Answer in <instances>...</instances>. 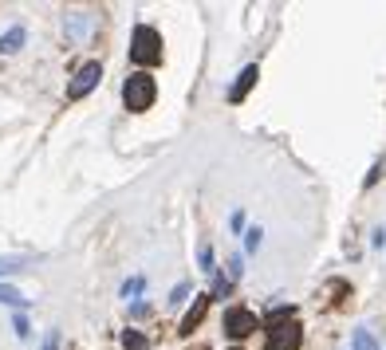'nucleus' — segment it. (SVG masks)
<instances>
[{"label": "nucleus", "instance_id": "f257e3e1", "mask_svg": "<svg viewBox=\"0 0 386 350\" xmlns=\"http://www.w3.org/2000/svg\"><path fill=\"white\" fill-rule=\"evenodd\" d=\"M154 99H158L154 75H150V71H130V79L122 83V103H127V111L142 114L154 106Z\"/></svg>", "mask_w": 386, "mask_h": 350}, {"label": "nucleus", "instance_id": "f03ea898", "mask_svg": "<svg viewBox=\"0 0 386 350\" xmlns=\"http://www.w3.org/2000/svg\"><path fill=\"white\" fill-rule=\"evenodd\" d=\"M130 60H134L138 67L162 63V32L150 24H138L134 32H130Z\"/></svg>", "mask_w": 386, "mask_h": 350}, {"label": "nucleus", "instance_id": "7ed1b4c3", "mask_svg": "<svg viewBox=\"0 0 386 350\" xmlns=\"http://www.w3.org/2000/svg\"><path fill=\"white\" fill-rule=\"evenodd\" d=\"M300 342H304V327L296 319L268 323V331H264V350H300Z\"/></svg>", "mask_w": 386, "mask_h": 350}, {"label": "nucleus", "instance_id": "20e7f679", "mask_svg": "<svg viewBox=\"0 0 386 350\" xmlns=\"http://www.w3.org/2000/svg\"><path fill=\"white\" fill-rule=\"evenodd\" d=\"M99 79H103V67H99V63H83V67L75 71V75H71V83H68V99L71 103H79V99H87V94L95 91V87H99Z\"/></svg>", "mask_w": 386, "mask_h": 350}, {"label": "nucleus", "instance_id": "39448f33", "mask_svg": "<svg viewBox=\"0 0 386 350\" xmlns=\"http://www.w3.org/2000/svg\"><path fill=\"white\" fill-rule=\"evenodd\" d=\"M221 327H225V334H229V339H249V334L260 327V319L252 315L249 307H229V311H225V323Z\"/></svg>", "mask_w": 386, "mask_h": 350}, {"label": "nucleus", "instance_id": "423d86ee", "mask_svg": "<svg viewBox=\"0 0 386 350\" xmlns=\"http://www.w3.org/2000/svg\"><path fill=\"white\" fill-rule=\"evenodd\" d=\"M257 79H260V67H257V63H249V67H245V71L237 75V83L229 87V103H232V106L245 103V94H249L252 87H257Z\"/></svg>", "mask_w": 386, "mask_h": 350}, {"label": "nucleus", "instance_id": "0eeeda50", "mask_svg": "<svg viewBox=\"0 0 386 350\" xmlns=\"http://www.w3.org/2000/svg\"><path fill=\"white\" fill-rule=\"evenodd\" d=\"M209 303H213V295H193V307L186 311V319H181L178 334H193V331H198L201 319H205V311H209Z\"/></svg>", "mask_w": 386, "mask_h": 350}, {"label": "nucleus", "instance_id": "6e6552de", "mask_svg": "<svg viewBox=\"0 0 386 350\" xmlns=\"http://www.w3.org/2000/svg\"><path fill=\"white\" fill-rule=\"evenodd\" d=\"M28 43V28H9V32H0V55H16L20 48Z\"/></svg>", "mask_w": 386, "mask_h": 350}, {"label": "nucleus", "instance_id": "1a4fd4ad", "mask_svg": "<svg viewBox=\"0 0 386 350\" xmlns=\"http://www.w3.org/2000/svg\"><path fill=\"white\" fill-rule=\"evenodd\" d=\"M142 291H146V275H130V280L119 288V295H122V299H138Z\"/></svg>", "mask_w": 386, "mask_h": 350}, {"label": "nucleus", "instance_id": "9d476101", "mask_svg": "<svg viewBox=\"0 0 386 350\" xmlns=\"http://www.w3.org/2000/svg\"><path fill=\"white\" fill-rule=\"evenodd\" d=\"M351 350H378V339L367 331V327H359V331L351 334Z\"/></svg>", "mask_w": 386, "mask_h": 350}, {"label": "nucleus", "instance_id": "9b49d317", "mask_svg": "<svg viewBox=\"0 0 386 350\" xmlns=\"http://www.w3.org/2000/svg\"><path fill=\"white\" fill-rule=\"evenodd\" d=\"M0 303H9V307H28V299L20 295L12 283H4V280H0Z\"/></svg>", "mask_w": 386, "mask_h": 350}, {"label": "nucleus", "instance_id": "f8f14e48", "mask_svg": "<svg viewBox=\"0 0 386 350\" xmlns=\"http://www.w3.org/2000/svg\"><path fill=\"white\" fill-rule=\"evenodd\" d=\"M198 264H201V272H205V275H217V264H213V248H209V244H201V248H198Z\"/></svg>", "mask_w": 386, "mask_h": 350}, {"label": "nucleus", "instance_id": "ddd939ff", "mask_svg": "<svg viewBox=\"0 0 386 350\" xmlns=\"http://www.w3.org/2000/svg\"><path fill=\"white\" fill-rule=\"evenodd\" d=\"M122 346H127V350H146L150 339L142 331H127V334H122Z\"/></svg>", "mask_w": 386, "mask_h": 350}, {"label": "nucleus", "instance_id": "4468645a", "mask_svg": "<svg viewBox=\"0 0 386 350\" xmlns=\"http://www.w3.org/2000/svg\"><path fill=\"white\" fill-rule=\"evenodd\" d=\"M28 264V256H0V275H16Z\"/></svg>", "mask_w": 386, "mask_h": 350}, {"label": "nucleus", "instance_id": "2eb2a0df", "mask_svg": "<svg viewBox=\"0 0 386 350\" xmlns=\"http://www.w3.org/2000/svg\"><path fill=\"white\" fill-rule=\"evenodd\" d=\"M260 240H264V232H260L257 224H252V229H245V252H257Z\"/></svg>", "mask_w": 386, "mask_h": 350}, {"label": "nucleus", "instance_id": "dca6fc26", "mask_svg": "<svg viewBox=\"0 0 386 350\" xmlns=\"http://www.w3.org/2000/svg\"><path fill=\"white\" fill-rule=\"evenodd\" d=\"M229 288H232V280H225V275H217V283H213V299L229 295Z\"/></svg>", "mask_w": 386, "mask_h": 350}, {"label": "nucleus", "instance_id": "f3484780", "mask_svg": "<svg viewBox=\"0 0 386 350\" xmlns=\"http://www.w3.org/2000/svg\"><path fill=\"white\" fill-rule=\"evenodd\" d=\"M189 299V283H178V288L170 291V303H186Z\"/></svg>", "mask_w": 386, "mask_h": 350}, {"label": "nucleus", "instance_id": "a211bd4d", "mask_svg": "<svg viewBox=\"0 0 386 350\" xmlns=\"http://www.w3.org/2000/svg\"><path fill=\"white\" fill-rule=\"evenodd\" d=\"M240 264H245V260H240V256H232V260H229V280H240V272H245V268H240Z\"/></svg>", "mask_w": 386, "mask_h": 350}, {"label": "nucleus", "instance_id": "6ab92c4d", "mask_svg": "<svg viewBox=\"0 0 386 350\" xmlns=\"http://www.w3.org/2000/svg\"><path fill=\"white\" fill-rule=\"evenodd\" d=\"M43 350H60V331H48V339H43Z\"/></svg>", "mask_w": 386, "mask_h": 350}, {"label": "nucleus", "instance_id": "aec40b11", "mask_svg": "<svg viewBox=\"0 0 386 350\" xmlns=\"http://www.w3.org/2000/svg\"><path fill=\"white\" fill-rule=\"evenodd\" d=\"M378 173H382V162H375V165H370V173H367V189L378 181Z\"/></svg>", "mask_w": 386, "mask_h": 350}, {"label": "nucleus", "instance_id": "412c9836", "mask_svg": "<svg viewBox=\"0 0 386 350\" xmlns=\"http://www.w3.org/2000/svg\"><path fill=\"white\" fill-rule=\"evenodd\" d=\"M370 244L382 248V244H386V229H375V232H370Z\"/></svg>", "mask_w": 386, "mask_h": 350}, {"label": "nucleus", "instance_id": "4be33fe9", "mask_svg": "<svg viewBox=\"0 0 386 350\" xmlns=\"http://www.w3.org/2000/svg\"><path fill=\"white\" fill-rule=\"evenodd\" d=\"M16 334H20V339H28V334H32V331H28V319L24 315H16Z\"/></svg>", "mask_w": 386, "mask_h": 350}, {"label": "nucleus", "instance_id": "5701e85b", "mask_svg": "<svg viewBox=\"0 0 386 350\" xmlns=\"http://www.w3.org/2000/svg\"><path fill=\"white\" fill-rule=\"evenodd\" d=\"M229 224H232V232H245V213H232Z\"/></svg>", "mask_w": 386, "mask_h": 350}]
</instances>
